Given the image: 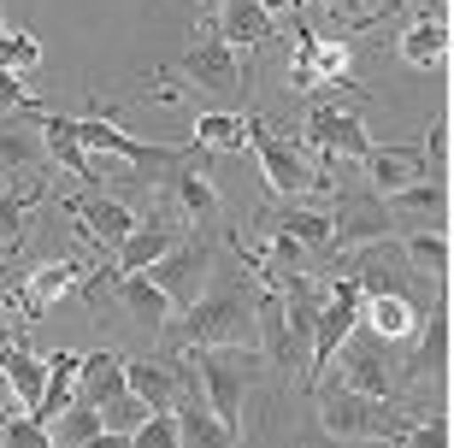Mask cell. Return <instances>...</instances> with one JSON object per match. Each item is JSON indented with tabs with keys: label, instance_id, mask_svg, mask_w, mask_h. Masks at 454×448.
Returning <instances> with one entry per match:
<instances>
[{
	"label": "cell",
	"instance_id": "obj_1",
	"mask_svg": "<svg viewBox=\"0 0 454 448\" xmlns=\"http://www.w3.org/2000/svg\"><path fill=\"white\" fill-rule=\"evenodd\" d=\"M189 365H195V383L207 389V407L224 431H242V401L260 383V349L254 342H219V349H189Z\"/></svg>",
	"mask_w": 454,
	"mask_h": 448
},
{
	"label": "cell",
	"instance_id": "obj_2",
	"mask_svg": "<svg viewBox=\"0 0 454 448\" xmlns=\"http://www.w3.org/2000/svg\"><path fill=\"white\" fill-rule=\"evenodd\" d=\"M166 331H171V342H184V349L254 342V295L242 289V283H219V289H201V295L184 307V325L171 318Z\"/></svg>",
	"mask_w": 454,
	"mask_h": 448
},
{
	"label": "cell",
	"instance_id": "obj_3",
	"mask_svg": "<svg viewBox=\"0 0 454 448\" xmlns=\"http://www.w3.org/2000/svg\"><path fill=\"white\" fill-rule=\"evenodd\" d=\"M248 148L254 160H260V177H266V189L278 200H295V195H319V189H331V177H325L319 166H307L301 148L289 142V136H278L271 124H260V118H248Z\"/></svg>",
	"mask_w": 454,
	"mask_h": 448
},
{
	"label": "cell",
	"instance_id": "obj_4",
	"mask_svg": "<svg viewBox=\"0 0 454 448\" xmlns=\"http://www.w3.org/2000/svg\"><path fill=\"white\" fill-rule=\"evenodd\" d=\"M319 425L331 436H372V443H395L407 431V419L395 413V401H378V396H354V389H325L319 396Z\"/></svg>",
	"mask_w": 454,
	"mask_h": 448
},
{
	"label": "cell",
	"instance_id": "obj_5",
	"mask_svg": "<svg viewBox=\"0 0 454 448\" xmlns=\"http://www.w3.org/2000/svg\"><path fill=\"white\" fill-rule=\"evenodd\" d=\"M360 325V283L354 278H337L331 295L319 301V318H313V349H307V383H319V372L337 360V349L354 336Z\"/></svg>",
	"mask_w": 454,
	"mask_h": 448
},
{
	"label": "cell",
	"instance_id": "obj_6",
	"mask_svg": "<svg viewBox=\"0 0 454 448\" xmlns=\"http://www.w3.org/2000/svg\"><path fill=\"white\" fill-rule=\"evenodd\" d=\"M207 266H213V248H207L201 236H177V242L148 266V278H153V289L171 301V313H184L189 301L207 289Z\"/></svg>",
	"mask_w": 454,
	"mask_h": 448
},
{
	"label": "cell",
	"instance_id": "obj_7",
	"mask_svg": "<svg viewBox=\"0 0 454 448\" xmlns=\"http://www.w3.org/2000/svg\"><path fill=\"white\" fill-rule=\"evenodd\" d=\"M395 218L378 195H342L337 200V218H331V248L354 254V248H372V242H389Z\"/></svg>",
	"mask_w": 454,
	"mask_h": 448
},
{
	"label": "cell",
	"instance_id": "obj_8",
	"mask_svg": "<svg viewBox=\"0 0 454 448\" xmlns=\"http://www.w3.org/2000/svg\"><path fill=\"white\" fill-rule=\"evenodd\" d=\"M307 142L325 148L331 160H366L372 153V136H366V124H360V113H348L337 100H319V106L307 113Z\"/></svg>",
	"mask_w": 454,
	"mask_h": 448
},
{
	"label": "cell",
	"instance_id": "obj_9",
	"mask_svg": "<svg viewBox=\"0 0 454 448\" xmlns=\"http://www.w3.org/2000/svg\"><path fill=\"white\" fill-rule=\"evenodd\" d=\"M177 71H184L189 83H201V89H213V95H224V100L242 95V59H236V48H224V42H219V30L201 35V42L177 59Z\"/></svg>",
	"mask_w": 454,
	"mask_h": 448
},
{
	"label": "cell",
	"instance_id": "obj_10",
	"mask_svg": "<svg viewBox=\"0 0 454 448\" xmlns=\"http://www.w3.org/2000/svg\"><path fill=\"white\" fill-rule=\"evenodd\" d=\"M124 389H130L136 401H148L153 413H171V407L189 396V378L171 360H153L148 354V360H124Z\"/></svg>",
	"mask_w": 454,
	"mask_h": 448
},
{
	"label": "cell",
	"instance_id": "obj_11",
	"mask_svg": "<svg viewBox=\"0 0 454 448\" xmlns=\"http://www.w3.org/2000/svg\"><path fill=\"white\" fill-rule=\"evenodd\" d=\"M66 213L71 218H83V231H89V242H101V248H113L118 254V242L136 231V213L124 207V200H106V195H71L66 200Z\"/></svg>",
	"mask_w": 454,
	"mask_h": 448
},
{
	"label": "cell",
	"instance_id": "obj_12",
	"mask_svg": "<svg viewBox=\"0 0 454 448\" xmlns=\"http://www.w3.org/2000/svg\"><path fill=\"white\" fill-rule=\"evenodd\" d=\"M360 318L378 342H407V336L425 325V307L407 295H360Z\"/></svg>",
	"mask_w": 454,
	"mask_h": 448
},
{
	"label": "cell",
	"instance_id": "obj_13",
	"mask_svg": "<svg viewBox=\"0 0 454 448\" xmlns=\"http://www.w3.org/2000/svg\"><path fill=\"white\" fill-rule=\"evenodd\" d=\"M35 130H42V148H48L53 160L71 171V177H83L89 189L101 183V160H95V153H83V142L71 136V118H59V113H35Z\"/></svg>",
	"mask_w": 454,
	"mask_h": 448
},
{
	"label": "cell",
	"instance_id": "obj_14",
	"mask_svg": "<svg viewBox=\"0 0 454 448\" xmlns=\"http://www.w3.org/2000/svg\"><path fill=\"white\" fill-rule=\"evenodd\" d=\"M254 349H260V360L271 365H301V354H295V336H289L284 325V301H278V289H266V295H254Z\"/></svg>",
	"mask_w": 454,
	"mask_h": 448
},
{
	"label": "cell",
	"instance_id": "obj_15",
	"mask_svg": "<svg viewBox=\"0 0 454 448\" xmlns=\"http://www.w3.org/2000/svg\"><path fill=\"white\" fill-rule=\"evenodd\" d=\"M77 283H83V260H48V266H35L24 278V313H30V325L48 313L53 301H66Z\"/></svg>",
	"mask_w": 454,
	"mask_h": 448
},
{
	"label": "cell",
	"instance_id": "obj_16",
	"mask_svg": "<svg viewBox=\"0 0 454 448\" xmlns=\"http://www.w3.org/2000/svg\"><path fill=\"white\" fill-rule=\"evenodd\" d=\"M171 195H177V207H184L195 224L219 218V189L207 177V148H195V160H184V166L171 171Z\"/></svg>",
	"mask_w": 454,
	"mask_h": 448
},
{
	"label": "cell",
	"instance_id": "obj_17",
	"mask_svg": "<svg viewBox=\"0 0 454 448\" xmlns=\"http://www.w3.org/2000/svg\"><path fill=\"white\" fill-rule=\"evenodd\" d=\"M113 295H118V307H124V313L136 318V325H153V331H166L171 318V301L160 295V289H153V278L148 271H130V278H113Z\"/></svg>",
	"mask_w": 454,
	"mask_h": 448
},
{
	"label": "cell",
	"instance_id": "obj_18",
	"mask_svg": "<svg viewBox=\"0 0 454 448\" xmlns=\"http://www.w3.org/2000/svg\"><path fill=\"white\" fill-rule=\"evenodd\" d=\"M124 396V354L113 349H95L77 360V401H89V407H101V401Z\"/></svg>",
	"mask_w": 454,
	"mask_h": 448
},
{
	"label": "cell",
	"instance_id": "obj_19",
	"mask_svg": "<svg viewBox=\"0 0 454 448\" xmlns=\"http://www.w3.org/2000/svg\"><path fill=\"white\" fill-rule=\"evenodd\" d=\"M0 372H6V389L18 396V407H24V413H35L42 383H48V360H42V354H30L24 342H6V349H0Z\"/></svg>",
	"mask_w": 454,
	"mask_h": 448
},
{
	"label": "cell",
	"instance_id": "obj_20",
	"mask_svg": "<svg viewBox=\"0 0 454 448\" xmlns=\"http://www.w3.org/2000/svg\"><path fill=\"white\" fill-rule=\"evenodd\" d=\"M42 113V106H35ZM35 113H0V171H30L42 160V130H30Z\"/></svg>",
	"mask_w": 454,
	"mask_h": 448
},
{
	"label": "cell",
	"instance_id": "obj_21",
	"mask_svg": "<svg viewBox=\"0 0 454 448\" xmlns=\"http://www.w3.org/2000/svg\"><path fill=\"white\" fill-rule=\"evenodd\" d=\"M171 419H177V448H231L236 443V431H224L201 396H184L171 407Z\"/></svg>",
	"mask_w": 454,
	"mask_h": 448
},
{
	"label": "cell",
	"instance_id": "obj_22",
	"mask_svg": "<svg viewBox=\"0 0 454 448\" xmlns=\"http://www.w3.org/2000/svg\"><path fill=\"white\" fill-rule=\"evenodd\" d=\"M384 207H389V218H431V224L442 231L449 189H442V177H419V183H402V189H389Z\"/></svg>",
	"mask_w": 454,
	"mask_h": 448
},
{
	"label": "cell",
	"instance_id": "obj_23",
	"mask_svg": "<svg viewBox=\"0 0 454 448\" xmlns=\"http://www.w3.org/2000/svg\"><path fill=\"white\" fill-rule=\"evenodd\" d=\"M395 48H402L407 66H419V71L442 66V59H449V18H442V12L413 18V24H407V35L395 42Z\"/></svg>",
	"mask_w": 454,
	"mask_h": 448
},
{
	"label": "cell",
	"instance_id": "obj_24",
	"mask_svg": "<svg viewBox=\"0 0 454 448\" xmlns=\"http://www.w3.org/2000/svg\"><path fill=\"white\" fill-rule=\"evenodd\" d=\"M219 42L224 48H266L271 42V18L260 12V0H224V12H219Z\"/></svg>",
	"mask_w": 454,
	"mask_h": 448
},
{
	"label": "cell",
	"instance_id": "obj_25",
	"mask_svg": "<svg viewBox=\"0 0 454 448\" xmlns=\"http://www.w3.org/2000/svg\"><path fill=\"white\" fill-rule=\"evenodd\" d=\"M171 242H177V224H160V218H153V224H136V231L118 242V278H130V271H148L153 260L171 248Z\"/></svg>",
	"mask_w": 454,
	"mask_h": 448
},
{
	"label": "cell",
	"instance_id": "obj_26",
	"mask_svg": "<svg viewBox=\"0 0 454 448\" xmlns=\"http://www.w3.org/2000/svg\"><path fill=\"white\" fill-rule=\"evenodd\" d=\"M360 166H366V177L389 195V189H402V183H419L425 177V153L419 148H372Z\"/></svg>",
	"mask_w": 454,
	"mask_h": 448
},
{
	"label": "cell",
	"instance_id": "obj_27",
	"mask_svg": "<svg viewBox=\"0 0 454 448\" xmlns=\"http://www.w3.org/2000/svg\"><path fill=\"white\" fill-rule=\"evenodd\" d=\"M266 224L271 231H284V236H295L307 254H331V218L325 213H313V207H278V213H266Z\"/></svg>",
	"mask_w": 454,
	"mask_h": 448
},
{
	"label": "cell",
	"instance_id": "obj_28",
	"mask_svg": "<svg viewBox=\"0 0 454 448\" xmlns=\"http://www.w3.org/2000/svg\"><path fill=\"white\" fill-rule=\"evenodd\" d=\"M189 142L207 148V153H242V148H248V118H236V113H201Z\"/></svg>",
	"mask_w": 454,
	"mask_h": 448
},
{
	"label": "cell",
	"instance_id": "obj_29",
	"mask_svg": "<svg viewBox=\"0 0 454 448\" xmlns=\"http://www.w3.org/2000/svg\"><path fill=\"white\" fill-rule=\"evenodd\" d=\"M342 389L389 401V372H384V360H378V349H372V342H360V349L348 354V378H342Z\"/></svg>",
	"mask_w": 454,
	"mask_h": 448
},
{
	"label": "cell",
	"instance_id": "obj_30",
	"mask_svg": "<svg viewBox=\"0 0 454 448\" xmlns=\"http://www.w3.org/2000/svg\"><path fill=\"white\" fill-rule=\"evenodd\" d=\"M48 436H53V448H83V443H95V436H101V413H95L89 401H71L66 413L48 425Z\"/></svg>",
	"mask_w": 454,
	"mask_h": 448
},
{
	"label": "cell",
	"instance_id": "obj_31",
	"mask_svg": "<svg viewBox=\"0 0 454 448\" xmlns=\"http://www.w3.org/2000/svg\"><path fill=\"white\" fill-rule=\"evenodd\" d=\"M402 254H407V266L419 271V278L442 283V271H449V236H442V231H413L402 242Z\"/></svg>",
	"mask_w": 454,
	"mask_h": 448
},
{
	"label": "cell",
	"instance_id": "obj_32",
	"mask_svg": "<svg viewBox=\"0 0 454 448\" xmlns=\"http://www.w3.org/2000/svg\"><path fill=\"white\" fill-rule=\"evenodd\" d=\"M95 413H101V431H118V436H130L136 425H142V419L153 413V407H148V401H136L130 389H124V396L101 401V407H95Z\"/></svg>",
	"mask_w": 454,
	"mask_h": 448
},
{
	"label": "cell",
	"instance_id": "obj_33",
	"mask_svg": "<svg viewBox=\"0 0 454 448\" xmlns=\"http://www.w3.org/2000/svg\"><path fill=\"white\" fill-rule=\"evenodd\" d=\"M0 66L18 71V77H30V71L42 66V42H35L30 30H6L0 35Z\"/></svg>",
	"mask_w": 454,
	"mask_h": 448
},
{
	"label": "cell",
	"instance_id": "obj_34",
	"mask_svg": "<svg viewBox=\"0 0 454 448\" xmlns=\"http://www.w3.org/2000/svg\"><path fill=\"white\" fill-rule=\"evenodd\" d=\"M0 448H53L48 425H35L30 413H6L0 419Z\"/></svg>",
	"mask_w": 454,
	"mask_h": 448
},
{
	"label": "cell",
	"instance_id": "obj_35",
	"mask_svg": "<svg viewBox=\"0 0 454 448\" xmlns=\"http://www.w3.org/2000/svg\"><path fill=\"white\" fill-rule=\"evenodd\" d=\"M35 195H12V189H0V248H18L24 242V213H30Z\"/></svg>",
	"mask_w": 454,
	"mask_h": 448
},
{
	"label": "cell",
	"instance_id": "obj_36",
	"mask_svg": "<svg viewBox=\"0 0 454 448\" xmlns=\"http://www.w3.org/2000/svg\"><path fill=\"white\" fill-rule=\"evenodd\" d=\"M130 448H177V419L171 413H148L130 431Z\"/></svg>",
	"mask_w": 454,
	"mask_h": 448
},
{
	"label": "cell",
	"instance_id": "obj_37",
	"mask_svg": "<svg viewBox=\"0 0 454 448\" xmlns=\"http://www.w3.org/2000/svg\"><path fill=\"white\" fill-rule=\"evenodd\" d=\"M395 448H449V419H419V425H407L402 436H395Z\"/></svg>",
	"mask_w": 454,
	"mask_h": 448
},
{
	"label": "cell",
	"instance_id": "obj_38",
	"mask_svg": "<svg viewBox=\"0 0 454 448\" xmlns=\"http://www.w3.org/2000/svg\"><path fill=\"white\" fill-rule=\"evenodd\" d=\"M0 113H35V100H30V89H24V77H18V71H6V66H0Z\"/></svg>",
	"mask_w": 454,
	"mask_h": 448
},
{
	"label": "cell",
	"instance_id": "obj_39",
	"mask_svg": "<svg viewBox=\"0 0 454 448\" xmlns=\"http://www.w3.org/2000/svg\"><path fill=\"white\" fill-rule=\"evenodd\" d=\"M442 342H449V318H431V331H425V354H419V372L425 365H442Z\"/></svg>",
	"mask_w": 454,
	"mask_h": 448
},
{
	"label": "cell",
	"instance_id": "obj_40",
	"mask_svg": "<svg viewBox=\"0 0 454 448\" xmlns=\"http://www.w3.org/2000/svg\"><path fill=\"white\" fill-rule=\"evenodd\" d=\"M331 12L348 24V30H360V24H372V12H366V0H331Z\"/></svg>",
	"mask_w": 454,
	"mask_h": 448
},
{
	"label": "cell",
	"instance_id": "obj_41",
	"mask_svg": "<svg viewBox=\"0 0 454 448\" xmlns=\"http://www.w3.org/2000/svg\"><path fill=\"white\" fill-rule=\"evenodd\" d=\"M260 12L278 24V18H295V12H301V0H260Z\"/></svg>",
	"mask_w": 454,
	"mask_h": 448
},
{
	"label": "cell",
	"instance_id": "obj_42",
	"mask_svg": "<svg viewBox=\"0 0 454 448\" xmlns=\"http://www.w3.org/2000/svg\"><path fill=\"white\" fill-rule=\"evenodd\" d=\"M425 153L442 166V153H449V130H442V124H431V136H425Z\"/></svg>",
	"mask_w": 454,
	"mask_h": 448
},
{
	"label": "cell",
	"instance_id": "obj_43",
	"mask_svg": "<svg viewBox=\"0 0 454 448\" xmlns=\"http://www.w3.org/2000/svg\"><path fill=\"white\" fill-rule=\"evenodd\" d=\"M83 448H130V436H118V431H101L95 443H83Z\"/></svg>",
	"mask_w": 454,
	"mask_h": 448
},
{
	"label": "cell",
	"instance_id": "obj_44",
	"mask_svg": "<svg viewBox=\"0 0 454 448\" xmlns=\"http://www.w3.org/2000/svg\"><path fill=\"white\" fill-rule=\"evenodd\" d=\"M12 407V389H6V372H0V413Z\"/></svg>",
	"mask_w": 454,
	"mask_h": 448
},
{
	"label": "cell",
	"instance_id": "obj_45",
	"mask_svg": "<svg viewBox=\"0 0 454 448\" xmlns=\"http://www.w3.org/2000/svg\"><path fill=\"white\" fill-rule=\"evenodd\" d=\"M12 342V325H6V307H0V349Z\"/></svg>",
	"mask_w": 454,
	"mask_h": 448
},
{
	"label": "cell",
	"instance_id": "obj_46",
	"mask_svg": "<svg viewBox=\"0 0 454 448\" xmlns=\"http://www.w3.org/2000/svg\"><path fill=\"white\" fill-rule=\"evenodd\" d=\"M195 6H201V12H213V0H195Z\"/></svg>",
	"mask_w": 454,
	"mask_h": 448
},
{
	"label": "cell",
	"instance_id": "obj_47",
	"mask_svg": "<svg viewBox=\"0 0 454 448\" xmlns=\"http://www.w3.org/2000/svg\"><path fill=\"white\" fill-rule=\"evenodd\" d=\"M0 35H6V18H0Z\"/></svg>",
	"mask_w": 454,
	"mask_h": 448
}]
</instances>
